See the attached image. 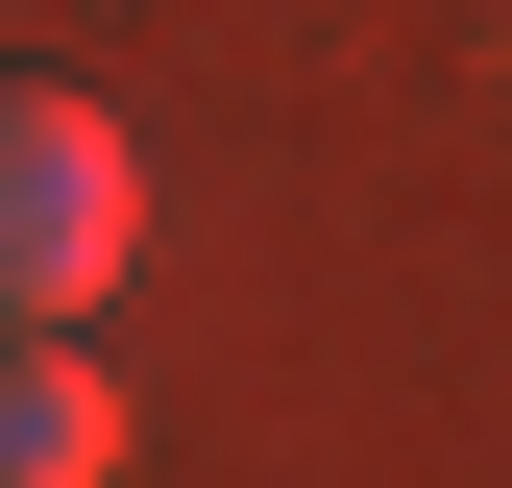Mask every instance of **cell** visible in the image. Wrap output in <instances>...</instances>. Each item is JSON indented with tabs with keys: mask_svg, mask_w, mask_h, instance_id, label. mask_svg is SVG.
Masks as SVG:
<instances>
[{
	"mask_svg": "<svg viewBox=\"0 0 512 488\" xmlns=\"http://www.w3.org/2000/svg\"><path fill=\"white\" fill-rule=\"evenodd\" d=\"M122 269H147V147H122L74 74H0V318L74 342Z\"/></svg>",
	"mask_w": 512,
	"mask_h": 488,
	"instance_id": "1",
	"label": "cell"
},
{
	"mask_svg": "<svg viewBox=\"0 0 512 488\" xmlns=\"http://www.w3.org/2000/svg\"><path fill=\"white\" fill-rule=\"evenodd\" d=\"M98 464H122V391L74 342H0V488H98Z\"/></svg>",
	"mask_w": 512,
	"mask_h": 488,
	"instance_id": "2",
	"label": "cell"
}]
</instances>
